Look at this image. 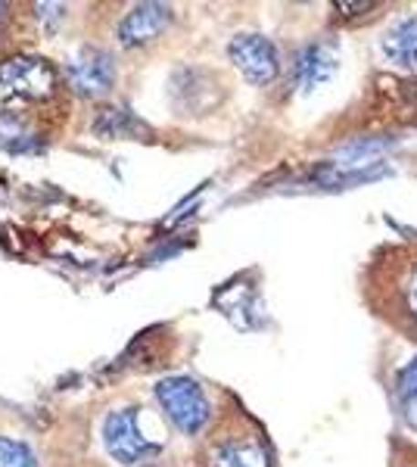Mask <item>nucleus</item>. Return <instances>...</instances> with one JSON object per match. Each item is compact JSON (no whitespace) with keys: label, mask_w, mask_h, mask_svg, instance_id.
<instances>
[{"label":"nucleus","mask_w":417,"mask_h":467,"mask_svg":"<svg viewBox=\"0 0 417 467\" xmlns=\"http://www.w3.org/2000/svg\"><path fill=\"white\" fill-rule=\"evenodd\" d=\"M374 290L381 315L417 340V246L386 255V262L374 268Z\"/></svg>","instance_id":"1"},{"label":"nucleus","mask_w":417,"mask_h":467,"mask_svg":"<svg viewBox=\"0 0 417 467\" xmlns=\"http://www.w3.org/2000/svg\"><path fill=\"white\" fill-rule=\"evenodd\" d=\"M200 467H275L265 433L244 414L227 418L206 436Z\"/></svg>","instance_id":"2"},{"label":"nucleus","mask_w":417,"mask_h":467,"mask_svg":"<svg viewBox=\"0 0 417 467\" xmlns=\"http://www.w3.org/2000/svg\"><path fill=\"white\" fill-rule=\"evenodd\" d=\"M59 72L41 57H13L0 63V109L16 112L57 94Z\"/></svg>","instance_id":"3"},{"label":"nucleus","mask_w":417,"mask_h":467,"mask_svg":"<svg viewBox=\"0 0 417 467\" xmlns=\"http://www.w3.org/2000/svg\"><path fill=\"white\" fill-rule=\"evenodd\" d=\"M153 396L165 414V420L181 436H200L212 424V402L200 380L184 378V374L162 378L156 380Z\"/></svg>","instance_id":"4"},{"label":"nucleus","mask_w":417,"mask_h":467,"mask_svg":"<svg viewBox=\"0 0 417 467\" xmlns=\"http://www.w3.org/2000/svg\"><path fill=\"white\" fill-rule=\"evenodd\" d=\"M103 449L112 462L125 467H141L147 458L159 455V442L150 440L141 427L138 405H122L112 409L103 420Z\"/></svg>","instance_id":"5"},{"label":"nucleus","mask_w":417,"mask_h":467,"mask_svg":"<svg viewBox=\"0 0 417 467\" xmlns=\"http://www.w3.org/2000/svg\"><path fill=\"white\" fill-rule=\"evenodd\" d=\"M227 54H231V63L244 72V78L253 81V85H271L280 72L277 47L265 35L255 32L237 35L231 41V47H227Z\"/></svg>","instance_id":"6"},{"label":"nucleus","mask_w":417,"mask_h":467,"mask_svg":"<svg viewBox=\"0 0 417 467\" xmlns=\"http://www.w3.org/2000/svg\"><path fill=\"white\" fill-rule=\"evenodd\" d=\"M63 75L75 94L103 97L116 85V63H112V57L106 54V50L85 47L78 57H72L69 63H66Z\"/></svg>","instance_id":"7"},{"label":"nucleus","mask_w":417,"mask_h":467,"mask_svg":"<svg viewBox=\"0 0 417 467\" xmlns=\"http://www.w3.org/2000/svg\"><path fill=\"white\" fill-rule=\"evenodd\" d=\"M174 13L169 4H134L131 10L119 19L116 37L122 47H143V44L156 41L172 26Z\"/></svg>","instance_id":"8"},{"label":"nucleus","mask_w":417,"mask_h":467,"mask_svg":"<svg viewBox=\"0 0 417 467\" xmlns=\"http://www.w3.org/2000/svg\"><path fill=\"white\" fill-rule=\"evenodd\" d=\"M337 47H333L330 41H315L308 44V47L299 50V57H296V66H293V75H296V88L299 90H315L321 88L324 81L333 78V72H337Z\"/></svg>","instance_id":"9"},{"label":"nucleus","mask_w":417,"mask_h":467,"mask_svg":"<svg viewBox=\"0 0 417 467\" xmlns=\"http://www.w3.org/2000/svg\"><path fill=\"white\" fill-rule=\"evenodd\" d=\"M383 54L399 69H417V16L399 19L383 37Z\"/></svg>","instance_id":"10"},{"label":"nucleus","mask_w":417,"mask_h":467,"mask_svg":"<svg viewBox=\"0 0 417 467\" xmlns=\"http://www.w3.org/2000/svg\"><path fill=\"white\" fill-rule=\"evenodd\" d=\"M396 402L401 418L408 420V427L417 431V358H412L396 374Z\"/></svg>","instance_id":"11"},{"label":"nucleus","mask_w":417,"mask_h":467,"mask_svg":"<svg viewBox=\"0 0 417 467\" xmlns=\"http://www.w3.org/2000/svg\"><path fill=\"white\" fill-rule=\"evenodd\" d=\"M0 467H41L37 451L16 436H0Z\"/></svg>","instance_id":"12"},{"label":"nucleus","mask_w":417,"mask_h":467,"mask_svg":"<svg viewBox=\"0 0 417 467\" xmlns=\"http://www.w3.org/2000/svg\"><path fill=\"white\" fill-rule=\"evenodd\" d=\"M35 140L13 112H0V150H28Z\"/></svg>","instance_id":"13"},{"label":"nucleus","mask_w":417,"mask_h":467,"mask_svg":"<svg viewBox=\"0 0 417 467\" xmlns=\"http://www.w3.org/2000/svg\"><path fill=\"white\" fill-rule=\"evenodd\" d=\"M141 467H169V464H141Z\"/></svg>","instance_id":"14"},{"label":"nucleus","mask_w":417,"mask_h":467,"mask_svg":"<svg viewBox=\"0 0 417 467\" xmlns=\"http://www.w3.org/2000/svg\"><path fill=\"white\" fill-rule=\"evenodd\" d=\"M4 10H6V6H4V4H0V16H4Z\"/></svg>","instance_id":"15"}]
</instances>
